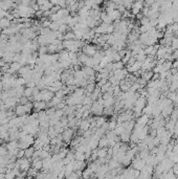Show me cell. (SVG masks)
Returning a JSON list of instances; mask_svg holds the SVG:
<instances>
[{
	"label": "cell",
	"mask_w": 178,
	"mask_h": 179,
	"mask_svg": "<svg viewBox=\"0 0 178 179\" xmlns=\"http://www.w3.org/2000/svg\"><path fill=\"white\" fill-rule=\"evenodd\" d=\"M27 102H29V99L27 98V96H25V95H22L20 99H19V104L25 105Z\"/></svg>",
	"instance_id": "43"
},
{
	"label": "cell",
	"mask_w": 178,
	"mask_h": 179,
	"mask_svg": "<svg viewBox=\"0 0 178 179\" xmlns=\"http://www.w3.org/2000/svg\"><path fill=\"white\" fill-rule=\"evenodd\" d=\"M21 34H22V36H24L25 38H27L29 40H33L36 38L37 36V33L36 31H34L33 29L29 27V29H21Z\"/></svg>",
	"instance_id": "6"
},
{
	"label": "cell",
	"mask_w": 178,
	"mask_h": 179,
	"mask_svg": "<svg viewBox=\"0 0 178 179\" xmlns=\"http://www.w3.org/2000/svg\"><path fill=\"white\" fill-rule=\"evenodd\" d=\"M47 88L49 89L50 91H52V92H57L58 90H60V89L63 88V82L61 80H58V81H55L54 83L51 84L50 86H48Z\"/></svg>",
	"instance_id": "8"
},
{
	"label": "cell",
	"mask_w": 178,
	"mask_h": 179,
	"mask_svg": "<svg viewBox=\"0 0 178 179\" xmlns=\"http://www.w3.org/2000/svg\"><path fill=\"white\" fill-rule=\"evenodd\" d=\"M61 8H61L59 4H55L51 8H50V13H51V14H56L57 12H59Z\"/></svg>",
	"instance_id": "44"
},
{
	"label": "cell",
	"mask_w": 178,
	"mask_h": 179,
	"mask_svg": "<svg viewBox=\"0 0 178 179\" xmlns=\"http://www.w3.org/2000/svg\"><path fill=\"white\" fill-rule=\"evenodd\" d=\"M141 65H143V62H139V61H136L133 65H131V66H127V70H128L129 72L133 73L137 70L141 69Z\"/></svg>",
	"instance_id": "13"
},
{
	"label": "cell",
	"mask_w": 178,
	"mask_h": 179,
	"mask_svg": "<svg viewBox=\"0 0 178 179\" xmlns=\"http://www.w3.org/2000/svg\"><path fill=\"white\" fill-rule=\"evenodd\" d=\"M107 155H108V149L107 148H99L97 149V156H99V158L107 157Z\"/></svg>",
	"instance_id": "23"
},
{
	"label": "cell",
	"mask_w": 178,
	"mask_h": 179,
	"mask_svg": "<svg viewBox=\"0 0 178 179\" xmlns=\"http://www.w3.org/2000/svg\"><path fill=\"white\" fill-rule=\"evenodd\" d=\"M0 1H2V0H0Z\"/></svg>",
	"instance_id": "58"
},
{
	"label": "cell",
	"mask_w": 178,
	"mask_h": 179,
	"mask_svg": "<svg viewBox=\"0 0 178 179\" xmlns=\"http://www.w3.org/2000/svg\"><path fill=\"white\" fill-rule=\"evenodd\" d=\"M108 82V79H106V78H104V79H101V80L97 82V86H99V87H102L104 84H106Z\"/></svg>",
	"instance_id": "50"
},
{
	"label": "cell",
	"mask_w": 178,
	"mask_h": 179,
	"mask_svg": "<svg viewBox=\"0 0 178 179\" xmlns=\"http://www.w3.org/2000/svg\"><path fill=\"white\" fill-rule=\"evenodd\" d=\"M37 52H38L39 56L40 55H45V54H48V47H47V45H40Z\"/></svg>",
	"instance_id": "32"
},
{
	"label": "cell",
	"mask_w": 178,
	"mask_h": 179,
	"mask_svg": "<svg viewBox=\"0 0 178 179\" xmlns=\"http://www.w3.org/2000/svg\"><path fill=\"white\" fill-rule=\"evenodd\" d=\"M33 89L31 87H26V88H24V93L23 95L27 96V98H31V95H33Z\"/></svg>",
	"instance_id": "40"
},
{
	"label": "cell",
	"mask_w": 178,
	"mask_h": 179,
	"mask_svg": "<svg viewBox=\"0 0 178 179\" xmlns=\"http://www.w3.org/2000/svg\"><path fill=\"white\" fill-rule=\"evenodd\" d=\"M65 1H66V3H67V4H69V3H71L72 1H74V0H65Z\"/></svg>",
	"instance_id": "55"
},
{
	"label": "cell",
	"mask_w": 178,
	"mask_h": 179,
	"mask_svg": "<svg viewBox=\"0 0 178 179\" xmlns=\"http://www.w3.org/2000/svg\"><path fill=\"white\" fill-rule=\"evenodd\" d=\"M31 70V67H29V64H26V65H23V66H21V68L19 69L18 73L19 75L22 77V75H24L25 73H27Z\"/></svg>",
	"instance_id": "25"
},
{
	"label": "cell",
	"mask_w": 178,
	"mask_h": 179,
	"mask_svg": "<svg viewBox=\"0 0 178 179\" xmlns=\"http://www.w3.org/2000/svg\"><path fill=\"white\" fill-rule=\"evenodd\" d=\"M148 120H149V115L147 114H141L139 117H137L136 124L141 125V126H147L148 125Z\"/></svg>",
	"instance_id": "17"
},
{
	"label": "cell",
	"mask_w": 178,
	"mask_h": 179,
	"mask_svg": "<svg viewBox=\"0 0 178 179\" xmlns=\"http://www.w3.org/2000/svg\"><path fill=\"white\" fill-rule=\"evenodd\" d=\"M21 66H22V65H21L19 62H16V61H14V62H12L10 64V67L12 68V69H13L15 72H18L19 69L21 68Z\"/></svg>",
	"instance_id": "30"
},
{
	"label": "cell",
	"mask_w": 178,
	"mask_h": 179,
	"mask_svg": "<svg viewBox=\"0 0 178 179\" xmlns=\"http://www.w3.org/2000/svg\"><path fill=\"white\" fill-rule=\"evenodd\" d=\"M56 110H57L56 107H47L46 109H45V111H46V114L50 117L56 113Z\"/></svg>",
	"instance_id": "37"
},
{
	"label": "cell",
	"mask_w": 178,
	"mask_h": 179,
	"mask_svg": "<svg viewBox=\"0 0 178 179\" xmlns=\"http://www.w3.org/2000/svg\"><path fill=\"white\" fill-rule=\"evenodd\" d=\"M106 123V117L105 116H97V120H95V124H97V128L102 127L103 125Z\"/></svg>",
	"instance_id": "28"
},
{
	"label": "cell",
	"mask_w": 178,
	"mask_h": 179,
	"mask_svg": "<svg viewBox=\"0 0 178 179\" xmlns=\"http://www.w3.org/2000/svg\"><path fill=\"white\" fill-rule=\"evenodd\" d=\"M82 70H83L84 72H85V75H87V77H91V75H95V70L93 69L92 67H88V66H84L83 68H82Z\"/></svg>",
	"instance_id": "18"
},
{
	"label": "cell",
	"mask_w": 178,
	"mask_h": 179,
	"mask_svg": "<svg viewBox=\"0 0 178 179\" xmlns=\"http://www.w3.org/2000/svg\"><path fill=\"white\" fill-rule=\"evenodd\" d=\"M149 22H150V18L149 17H147V16H144V17L139 20V24H140V25H146V24H148Z\"/></svg>",
	"instance_id": "42"
},
{
	"label": "cell",
	"mask_w": 178,
	"mask_h": 179,
	"mask_svg": "<svg viewBox=\"0 0 178 179\" xmlns=\"http://www.w3.org/2000/svg\"><path fill=\"white\" fill-rule=\"evenodd\" d=\"M74 159L76 160H86L85 153L84 152H80V151H74Z\"/></svg>",
	"instance_id": "27"
},
{
	"label": "cell",
	"mask_w": 178,
	"mask_h": 179,
	"mask_svg": "<svg viewBox=\"0 0 178 179\" xmlns=\"http://www.w3.org/2000/svg\"><path fill=\"white\" fill-rule=\"evenodd\" d=\"M52 6H54V4H52V3L50 2V1H47L46 3H44L43 5L39 6V8H40L41 10H43V12H44V10H50V8H51Z\"/></svg>",
	"instance_id": "33"
},
{
	"label": "cell",
	"mask_w": 178,
	"mask_h": 179,
	"mask_svg": "<svg viewBox=\"0 0 178 179\" xmlns=\"http://www.w3.org/2000/svg\"><path fill=\"white\" fill-rule=\"evenodd\" d=\"M19 140H20V141H24V143H26L29 146H33L35 143V140H36V138H35V135L26 134V135H24V136H22V137L19 138Z\"/></svg>",
	"instance_id": "11"
},
{
	"label": "cell",
	"mask_w": 178,
	"mask_h": 179,
	"mask_svg": "<svg viewBox=\"0 0 178 179\" xmlns=\"http://www.w3.org/2000/svg\"><path fill=\"white\" fill-rule=\"evenodd\" d=\"M108 147V138L106 135H103L99 139V148H107Z\"/></svg>",
	"instance_id": "21"
},
{
	"label": "cell",
	"mask_w": 178,
	"mask_h": 179,
	"mask_svg": "<svg viewBox=\"0 0 178 179\" xmlns=\"http://www.w3.org/2000/svg\"><path fill=\"white\" fill-rule=\"evenodd\" d=\"M59 26H60V24L58 23V22H51L49 25V29H51V31H58V29H59Z\"/></svg>",
	"instance_id": "45"
},
{
	"label": "cell",
	"mask_w": 178,
	"mask_h": 179,
	"mask_svg": "<svg viewBox=\"0 0 178 179\" xmlns=\"http://www.w3.org/2000/svg\"><path fill=\"white\" fill-rule=\"evenodd\" d=\"M143 8H144V2H143V1H139V0H136V1H133L132 8H131L130 10H131V13L135 16L136 14H138L139 12H141Z\"/></svg>",
	"instance_id": "4"
},
{
	"label": "cell",
	"mask_w": 178,
	"mask_h": 179,
	"mask_svg": "<svg viewBox=\"0 0 178 179\" xmlns=\"http://www.w3.org/2000/svg\"><path fill=\"white\" fill-rule=\"evenodd\" d=\"M109 25L110 24H107V23H104L102 22L101 24H99L97 26L94 27V31H95V34H108V29H109Z\"/></svg>",
	"instance_id": "7"
},
{
	"label": "cell",
	"mask_w": 178,
	"mask_h": 179,
	"mask_svg": "<svg viewBox=\"0 0 178 179\" xmlns=\"http://www.w3.org/2000/svg\"><path fill=\"white\" fill-rule=\"evenodd\" d=\"M130 135L131 133L127 132V131H125L124 133H122V134L120 135V139L122 143H128L129 141H130Z\"/></svg>",
	"instance_id": "20"
},
{
	"label": "cell",
	"mask_w": 178,
	"mask_h": 179,
	"mask_svg": "<svg viewBox=\"0 0 178 179\" xmlns=\"http://www.w3.org/2000/svg\"><path fill=\"white\" fill-rule=\"evenodd\" d=\"M24 154H25V151H24L23 149H20L18 154H17V158H22V157H24Z\"/></svg>",
	"instance_id": "52"
},
{
	"label": "cell",
	"mask_w": 178,
	"mask_h": 179,
	"mask_svg": "<svg viewBox=\"0 0 178 179\" xmlns=\"http://www.w3.org/2000/svg\"><path fill=\"white\" fill-rule=\"evenodd\" d=\"M135 62H136V58L134 56H131V58L129 59L128 62H127V66H131V65H133Z\"/></svg>",
	"instance_id": "48"
},
{
	"label": "cell",
	"mask_w": 178,
	"mask_h": 179,
	"mask_svg": "<svg viewBox=\"0 0 178 179\" xmlns=\"http://www.w3.org/2000/svg\"><path fill=\"white\" fill-rule=\"evenodd\" d=\"M15 113L16 115H24L27 113V110H26V107L25 105H22V104H19L16 106L15 108Z\"/></svg>",
	"instance_id": "14"
},
{
	"label": "cell",
	"mask_w": 178,
	"mask_h": 179,
	"mask_svg": "<svg viewBox=\"0 0 178 179\" xmlns=\"http://www.w3.org/2000/svg\"><path fill=\"white\" fill-rule=\"evenodd\" d=\"M47 1H49V0H36V2L38 3L39 6H41V5H43L44 3H46Z\"/></svg>",
	"instance_id": "53"
},
{
	"label": "cell",
	"mask_w": 178,
	"mask_h": 179,
	"mask_svg": "<svg viewBox=\"0 0 178 179\" xmlns=\"http://www.w3.org/2000/svg\"><path fill=\"white\" fill-rule=\"evenodd\" d=\"M55 95L58 96V98H60V99L64 100V98H65V96L67 95V94H66V91L62 88V89H60V90H58L57 92L55 93Z\"/></svg>",
	"instance_id": "39"
},
{
	"label": "cell",
	"mask_w": 178,
	"mask_h": 179,
	"mask_svg": "<svg viewBox=\"0 0 178 179\" xmlns=\"http://www.w3.org/2000/svg\"><path fill=\"white\" fill-rule=\"evenodd\" d=\"M95 88V83H88L85 86V93H92Z\"/></svg>",
	"instance_id": "26"
},
{
	"label": "cell",
	"mask_w": 178,
	"mask_h": 179,
	"mask_svg": "<svg viewBox=\"0 0 178 179\" xmlns=\"http://www.w3.org/2000/svg\"><path fill=\"white\" fill-rule=\"evenodd\" d=\"M10 25H12V20H10L8 18L3 17V18L0 19V27H1L2 29H8V27H10Z\"/></svg>",
	"instance_id": "16"
},
{
	"label": "cell",
	"mask_w": 178,
	"mask_h": 179,
	"mask_svg": "<svg viewBox=\"0 0 178 179\" xmlns=\"http://www.w3.org/2000/svg\"><path fill=\"white\" fill-rule=\"evenodd\" d=\"M50 2L52 3V4L55 5V4H58V2H59V1H60V0H49Z\"/></svg>",
	"instance_id": "54"
},
{
	"label": "cell",
	"mask_w": 178,
	"mask_h": 179,
	"mask_svg": "<svg viewBox=\"0 0 178 179\" xmlns=\"http://www.w3.org/2000/svg\"><path fill=\"white\" fill-rule=\"evenodd\" d=\"M99 49V47H97V46H94V45H92V44H88L87 43L85 46L82 48V52H84V54H86L87 56H89V57H92V56L97 52V50Z\"/></svg>",
	"instance_id": "3"
},
{
	"label": "cell",
	"mask_w": 178,
	"mask_h": 179,
	"mask_svg": "<svg viewBox=\"0 0 178 179\" xmlns=\"http://www.w3.org/2000/svg\"><path fill=\"white\" fill-rule=\"evenodd\" d=\"M108 166H109L110 170H112V169H116V168L120 166V161L116 160V159L111 158L109 161H108Z\"/></svg>",
	"instance_id": "19"
},
{
	"label": "cell",
	"mask_w": 178,
	"mask_h": 179,
	"mask_svg": "<svg viewBox=\"0 0 178 179\" xmlns=\"http://www.w3.org/2000/svg\"><path fill=\"white\" fill-rule=\"evenodd\" d=\"M73 135H74V129L73 128L66 127L65 130H64V132L62 133L63 141L65 143H70V141L73 138Z\"/></svg>",
	"instance_id": "2"
},
{
	"label": "cell",
	"mask_w": 178,
	"mask_h": 179,
	"mask_svg": "<svg viewBox=\"0 0 178 179\" xmlns=\"http://www.w3.org/2000/svg\"><path fill=\"white\" fill-rule=\"evenodd\" d=\"M68 57L69 59L72 61V60H76L78 59V52H68Z\"/></svg>",
	"instance_id": "46"
},
{
	"label": "cell",
	"mask_w": 178,
	"mask_h": 179,
	"mask_svg": "<svg viewBox=\"0 0 178 179\" xmlns=\"http://www.w3.org/2000/svg\"><path fill=\"white\" fill-rule=\"evenodd\" d=\"M133 1H136V0H133Z\"/></svg>",
	"instance_id": "57"
},
{
	"label": "cell",
	"mask_w": 178,
	"mask_h": 179,
	"mask_svg": "<svg viewBox=\"0 0 178 179\" xmlns=\"http://www.w3.org/2000/svg\"><path fill=\"white\" fill-rule=\"evenodd\" d=\"M66 102L64 101V100H63L62 102H60V103H59V104L57 105V106H56V108H57V109H63V108H64V107L66 106Z\"/></svg>",
	"instance_id": "49"
},
{
	"label": "cell",
	"mask_w": 178,
	"mask_h": 179,
	"mask_svg": "<svg viewBox=\"0 0 178 179\" xmlns=\"http://www.w3.org/2000/svg\"><path fill=\"white\" fill-rule=\"evenodd\" d=\"M67 178H69V179H76V178H79V175L76 174V171H73V172H71L70 174H69V176H68Z\"/></svg>",
	"instance_id": "51"
},
{
	"label": "cell",
	"mask_w": 178,
	"mask_h": 179,
	"mask_svg": "<svg viewBox=\"0 0 178 179\" xmlns=\"http://www.w3.org/2000/svg\"><path fill=\"white\" fill-rule=\"evenodd\" d=\"M31 166H33L34 169H36L37 171L42 170V168H43V160H42V158L38 157V158L33 159V161H31Z\"/></svg>",
	"instance_id": "12"
},
{
	"label": "cell",
	"mask_w": 178,
	"mask_h": 179,
	"mask_svg": "<svg viewBox=\"0 0 178 179\" xmlns=\"http://www.w3.org/2000/svg\"><path fill=\"white\" fill-rule=\"evenodd\" d=\"M103 111H104V105L99 104L97 101L92 102L90 112H92L95 116H101V115H103Z\"/></svg>",
	"instance_id": "1"
},
{
	"label": "cell",
	"mask_w": 178,
	"mask_h": 179,
	"mask_svg": "<svg viewBox=\"0 0 178 179\" xmlns=\"http://www.w3.org/2000/svg\"><path fill=\"white\" fill-rule=\"evenodd\" d=\"M35 150L36 149L34 148V146H31V147H29L27 149H25V154H24V156H25L26 158H31L33 157V154H34Z\"/></svg>",
	"instance_id": "24"
},
{
	"label": "cell",
	"mask_w": 178,
	"mask_h": 179,
	"mask_svg": "<svg viewBox=\"0 0 178 179\" xmlns=\"http://www.w3.org/2000/svg\"><path fill=\"white\" fill-rule=\"evenodd\" d=\"M111 83H110L109 81H108L107 83L106 84H104V85L102 86V87H101V92H102V93H104V92H107L108 90H109L110 88H111Z\"/></svg>",
	"instance_id": "38"
},
{
	"label": "cell",
	"mask_w": 178,
	"mask_h": 179,
	"mask_svg": "<svg viewBox=\"0 0 178 179\" xmlns=\"http://www.w3.org/2000/svg\"><path fill=\"white\" fill-rule=\"evenodd\" d=\"M63 38H64V40H74L76 39V35H74V33H73L72 31H67V33H65L64 34V36H63Z\"/></svg>",
	"instance_id": "29"
},
{
	"label": "cell",
	"mask_w": 178,
	"mask_h": 179,
	"mask_svg": "<svg viewBox=\"0 0 178 179\" xmlns=\"http://www.w3.org/2000/svg\"><path fill=\"white\" fill-rule=\"evenodd\" d=\"M29 147H31V146L27 145V143H24V141H20V143H18V148L19 149H23V150H25V149H27Z\"/></svg>",
	"instance_id": "47"
},
{
	"label": "cell",
	"mask_w": 178,
	"mask_h": 179,
	"mask_svg": "<svg viewBox=\"0 0 178 179\" xmlns=\"http://www.w3.org/2000/svg\"><path fill=\"white\" fill-rule=\"evenodd\" d=\"M69 29H70L69 25L66 24V23H64V24H61V25L59 26V29H58V31H60V33H62V34H65V33L69 31Z\"/></svg>",
	"instance_id": "34"
},
{
	"label": "cell",
	"mask_w": 178,
	"mask_h": 179,
	"mask_svg": "<svg viewBox=\"0 0 178 179\" xmlns=\"http://www.w3.org/2000/svg\"><path fill=\"white\" fill-rule=\"evenodd\" d=\"M51 29L49 27H41L39 31V35H49Z\"/></svg>",
	"instance_id": "41"
},
{
	"label": "cell",
	"mask_w": 178,
	"mask_h": 179,
	"mask_svg": "<svg viewBox=\"0 0 178 179\" xmlns=\"http://www.w3.org/2000/svg\"><path fill=\"white\" fill-rule=\"evenodd\" d=\"M123 67H124L123 61H116V62H113V64H112V71H113V70H118V69H123Z\"/></svg>",
	"instance_id": "31"
},
{
	"label": "cell",
	"mask_w": 178,
	"mask_h": 179,
	"mask_svg": "<svg viewBox=\"0 0 178 179\" xmlns=\"http://www.w3.org/2000/svg\"><path fill=\"white\" fill-rule=\"evenodd\" d=\"M153 75H154V72H153L152 70H143L140 78L146 80L147 82H149V81H151L152 78H153Z\"/></svg>",
	"instance_id": "15"
},
{
	"label": "cell",
	"mask_w": 178,
	"mask_h": 179,
	"mask_svg": "<svg viewBox=\"0 0 178 179\" xmlns=\"http://www.w3.org/2000/svg\"><path fill=\"white\" fill-rule=\"evenodd\" d=\"M95 64H99V63L95 62V60L93 59V57H88L86 63H85V65H86V66H88V67H93Z\"/></svg>",
	"instance_id": "35"
},
{
	"label": "cell",
	"mask_w": 178,
	"mask_h": 179,
	"mask_svg": "<svg viewBox=\"0 0 178 179\" xmlns=\"http://www.w3.org/2000/svg\"><path fill=\"white\" fill-rule=\"evenodd\" d=\"M16 177V173L15 171L13 170H8L6 169V172H5V178H8V179H12V178H15Z\"/></svg>",
	"instance_id": "36"
},
{
	"label": "cell",
	"mask_w": 178,
	"mask_h": 179,
	"mask_svg": "<svg viewBox=\"0 0 178 179\" xmlns=\"http://www.w3.org/2000/svg\"><path fill=\"white\" fill-rule=\"evenodd\" d=\"M81 1H86V0H81Z\"/></svg>",
	"instance_id": "56"
},
{
	"label": "cell",
	"mask_w": 178,
	"mask_h": 179,
	"mask_svg": "<svg viewBox=\"0 0 178 179\" xmlns=\"http://www.w3.org/2000/svg\"><path fill=\"white\" fill-rule=\"evenodd\" d=\"M107 14H108V16L110 17V19L112 20V22L118 21V20H120V19H122V13H120L118 8H116V10H111V12H109V13H107Z\"/></svg>",
	"instance_id": "9"
},
{
	"label": "cell",
	"mask_w": 178,
	"mask_h": 179,
	"mask_svg": "<svg viewBox=\"0 0 178 179\" xmlns=\"http://www.w3.org/2000/svg\"><path fill=\"white\" fill-rule=\"evenodd\" d=\"M40 93H41V96H42V101H45V102H47V103L55 96V92L50 91L48 88H45V89H43V90H41L40 91Z\"/></svg>",
	"instance_id": "5"
},
{
	"label": "cell",
	"mask_w": 178,
	"mask_h": 179,
	"mask_svg": "<svg viewBox=\"0 0 178 179\" xmlns=\"http://www.w3.org/2000/svg\"><path fill=\"white\" fill-rule=\"evenodd\" d=\"M18 141L17 140H10L6 145H5V147H6V149H8V151L10 150H14V149L18 148Z\"/></svg>",
	"instance_id": "22"
},
{
	"label": "cell",
	"mask_w": 178,
	"mask_h": 179,
	"mask_svg": "<svg viewBox=\"0 0 178 179\" xmlns=\"http://www.w3.org/2000/svg\"><path fill=\"white\" fill-rule=\"evenodd\" d=\"M47 108V102L45 101H37L34 102V110L36 112L40 110H45Z\"/></svg>",
	"instance_id": "10"
}]
</instances>
